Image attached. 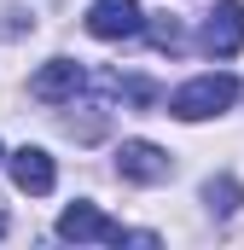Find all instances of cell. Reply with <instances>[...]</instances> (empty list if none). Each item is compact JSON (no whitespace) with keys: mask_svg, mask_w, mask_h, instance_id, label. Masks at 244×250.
Here are the masks:
<instances>
[{"mask_svg":"<svg viewBox=\"0 0 244 250\" xmlns=\"http://www.w3.org/2000/svg\"><path fill=\"white\" fill-rule=\"evenodd\" d=\"M151 47H157V53H181V47H186L181 23H175L169 12H163V18H151Z\"/></svg>","mask_w":244,"mask_h":250,"instance_id":"obj_9","label":"cell"},{"mask_svg":"<svg viewBox=\"0 0 244 250\" xmlns=\"http://www.w3.org/2000/svg\"><path fill=\"white\" fill-rule=\"evenodd\" d=\"M233 99H239V82H233L227 70H209V76H192L186 87L169 93V117H181V123H203V117H221Z\"/></svg>","mask_w":244,"mask_h":250,"instance_id":"obj_1","label":"cell"},{"mask_svg":"<svg viewBox=\"0 0 244 250\" xmlns=\"http://www.w3.org/2000/svg\"><path fill=\"white\" fill-rule=\"evenodd\" d=\"M0 233H6V215H0Z\"/></svg>","mask_w":244,"mask_h":250,"instance_id":"obj_10","label":"cell"},{"mask_svg":"<svg viewBox=\"0 0 244 250\" xmlns=\"http://www.w3.org/2000/svg\"><path fill=\"white\" fill-rule=\"evenodd\" d=\"M53 181H59V169H53V157H47L41 146H18V151H12V187H18V192L47 198Z\"/></svg>","mask_w":244,"mask_h":250,"instance_id":"obj_6","label":"cell"},{"mask_svg":"<svg viewBox=\"0 0 244 250\" xmlns=\"http://www.w3.org/2000/svg\"><path fill=\"white\" fill-rule=\"evenodd\" d=\"M239 198H244V187L233 181V175H221V181H209V187H203V204H209L215 215H233V209H239Z\"/></svg>","mask_w":244,"mask_h":250,"instance_id":"obj_8","label":"cell"},{"mask_svg":"<svg viewBox=\"0 0 244 250\" xmlns=\"http://www.w3.org/2000/svg\"><path fill=\"white\" fill-rule=\"evenodd\" d=\"M140 29H145L140 0H93L87 6V35H99V41H128Z\"/></svg>","mask_w":244,"mask_h":250,"instance_id":"obj_4","label":"cell"},{"mask_svg":"<svg viewBox=\"0 0 244 250\" xmlns=\"http://www.w3.org/2000/svg\"><path fill=\"white\" fill-rule=\"evenodd\" d=\"M117 175L134 181V187H163V181L175 175V163H169V151L151 146V140H122L117 146Z\"/></svg>","mask_w":244,"mask_h":250,"instance_id":"obj_2","label":"cell"},{"mask_svg":"<svg viewBox=\"0 0 244 250\" xmlns=\"http://www.w3.org/2000/svg\"><path fill=\"white\" fill-rule=\"evenodd\" d=\"M59 239H70V245H128V233L99 204H70L59 215Z\"/></svg>","mask_w":244,"mask_h":250,"instance_id":"obj_3","label":"cell"},{"mask_svg":"<svg viewBox=\"0 0 244 250\" xmlns=\"http://www.w3.org/2000/svg\"><path fill=\"white\" fill-rule=\"evenodd\" d=\"M29 93L41 99V105H64V99H76L81 93V64L76 59H53L35 70V82H29Z\"/></svg>","mask_w":244,"mask_h":250,"instance_id":"obj_7","label":"cell"},{"mask_svg":"<svg viewBox=\"0 0 244 250\" xmlns=\"http://www.w3.org/2000/svg\"><path fill=\"white\" fill-rule=\"evenodd\" d=\"M198 41H203L209 59H233L244 47V0H221V6L203 18V35H198Z\"/></svg>","mask_w":244,"mask_h":250,"instance_id":"obj_5","label":"cell"}]
</instances>
